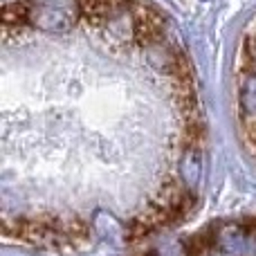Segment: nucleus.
Masks as SVG:
<instances>
[{"label": "nucleus", "instance_id": "20e7f679", "mask_svg": "<svg viewBox=\"0 0 256 256\" xmlns=\"http://www.w3.org/2000/svg\"><path fill=\"white\" fill-rule=\"evenodd\" d=\"M2 22L4 25H22V22H30V7H27L25 2L4 4L2 7Z\"/></svg>", "mask_w": 256, "mask_h": 256}, {"label": "nucleus", "instance_id": "f03ea898", "mask_svg": "<svg viewBox=\"0 0 256 256\" xmlns=\"http://www.w3.org/2000/svg\"><path fill=\"white\" fill-rule=\"evenodd\" d=\"M180 173H182V180L189 189H194L200 180V173H202V160H200V150L196 146L184 150L182 155V162H180Z\"/></svg>", "mask_w": 256, "mask_h": 256}, {"label": "nucleus", "instance_id": "f257e3e1", "mask_svg": "<svg viewBox=\"0 0 256 256\" xmlns=\"http://www.w3.org/2000/svg\"><path fill=\"white\" fill-rule=\"evenodd\" d=\"M30 20L38 25L40 30L66 32L72 22V16L68 9L58 7V4H36V7H30Z\"/></svg>", "mask_w": 256, "mask_h": 256}, {"label": "nucleus", "instance_id": "7ed1b4c3", "mask_svg": "<svg viewBox=\"0 0 256 256\" xmlns=\"http://www.w3.org/2000/svg\"><path fill=\"white\" fill-rule=\"evenodd\" d=\"M238 106L243 115H256V74H245L238 86Z\"/></svg>", "mask_w": 256, "mask_h": 256}, {"label": "nucleus", "instance_id": "39448f33", "mask_svg": "<svg viewBox=\"0 0 256 256\" xmlns=\"http://www.w3.org/2000/svg\"><path fill=\"white\" fill-rule=\"evenodd\" d=\"M204 256H227V254H225V252H220V250H218V252H214V250H212V252L204 254Z\"/></svg>", "mask_w": 256, "mask_h": 256}]
</instances>
